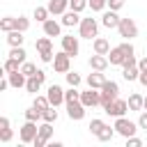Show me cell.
<instances>
[{"label": "cell", "mask_w": 147, "mask_h": 147, "mask_svg": "<svg viewBox=\"0 0 147 147\" xmlns=\"http://www.w3.org/2000/svg\"><path fill=\"white\" fill-rule=\"evenodd\" d=\"M90 2V7H92V11H101L106 5H108V0H87Z\"/></svg>", "instance_id": "42"}, {"label": "cell", "mask_w": 147, "mask_h": 147, "mask_svg": "<svg viewBox=\"0 0 147 147\" xmlns=\"http://www.w3.org/2000/svg\"><path fill=\"white\" fill-rule=\"evenodd\" d=\"M48 14H51L48 7H34V18H37V21H41V23L48 21Z\"/></svg>", "instance_id": "34"}, {"label": "cell", "mask_w": 147, "mask_h": 147, "mask_svg": "<svg viewBox=\"0 0 147 147\" xmlns=\"http://www.w3.org/2000/svg\"><path fill=\"white\" fill-rule=\"evenodd\" d=\"M28 28H30V18H25V16H18V18H16V30L25 32Z\"/></svg>", "instance_id": "38"}, {"label": "cell", "mask_w": 147, "mask_h": 147, "mask_svg": "<svg viewBox=\"0 0 147 147\" xmlns=\"http://www.w3.org/2000/svg\"><path fill=\"white\" fill-rule=\"evenodd\" d=\"M117 30H119V37H124V39H133V37H138V25H136L133 18H122L119 25H117Z\"/></svg>", "instance_id": "7"}, {"label": "cell", "mask_w": 147, "mask_h": 147, "mask_svg": "<svg viewBox=\"0 0 147 147\" xmlns=\"http://www.w3.org/2000/svg\"><path fill=\"white\" fill-rule=\"evenodd\" d=\"M115 131H117L119 136H124V138H131V136H136L138 124H133V122L126 119V117H115Z\"/></svg>", "instance_id": "3"}, {"label": "cell", "mask_w": 147, "mask_h": 147, "mask_svg": "<svg viewBox=\"0 0 147 147\" xmlns=\"http://www.w3.org/2000/svg\"><path fill=\"white\" fill-rule=\"evenodd\" d=\"M34 48L39 51V57H41V62H53V44H51L48 34H46V37H41V39H37Z\"/></svg>", "instance_id": "4"}, {"label": "cell", "mask_w": 147, "mask_h": 147, "mask_svg": "<svg viewBox=\"0 0 147 147\" xmlns=\"http://www.w3.org/2000/svg\"><path fill=\"white\" fill-rule=\"evenodd\" d=\"M138 69H140V71H147V55H145V57L138 62Z\"/></svg>", "instance_id": "48"}, {"label": "cell", "mask_w": 147, "mask_h": 147, "mask_svg": "<svg viewBox=\"0 0 147 147\" xmlns=\"http://www.w3.org/2000/svg\"><path fill=\"white\" fill-rule=\"evenodd\" d=\"M9 57H14V60H18V62H25V51H23V46H11Z\"/></svg>", "instance_id": "31"}, {"label": "cell", "mask_w": 147, "mask_h": 147, "mask_svg": "<svg viewBox=\"0 0 147 147\" xmlns=\"http://www.w3.org/2000/svg\"><path fill=\"white\" fill-rule=\"evenodd\" d=\"M80 21H83V18H80V16H78V11H74V9H71V11H64V14H62V25H67V28L80 25Z\"/></svg>", "instance_id": "19"}, {"label": "cell", "mask_w": 147, "mask_h": 147, "mask_svg": "<svg viewBox=\"0 0 147 147\" xmlns=\"http://www.w3.org/2000/svg\"><path fill=\"white\" fill-rule=\"evenodd\" d=\"M90 67H92L94 71H103V69L108 67V55H99V53H94V55L90 57Z\"/></svg>", "instance_id": "18"}, {"label": "cell", "mask_w": 147, "mask_h": 147, "mask_svg": "<svg viewBox=\"0 0 147 147\" xmlns=\"http://www.w3.org/2000/svg\"><path fill=\"white\" fill-rule=\"evenodd\" d=\"M39 136V126H37V122H30V119H25V124L21 126V142H32L34 138Z\"/></svg>", "instance_id": "9"}, {"label": "cell", "mask_w": 147, "mask_h": 147, "mask_svg": "<svg viewBox=\"0 0 147 147\" xmlns=\"http://www.w3.org/2000/svg\"><path fill=\"white\" fill-rule=\"evenodd\" d=\"M39 136H41L44 140H51V138H53V122H44V124L39 126Z\"/></svg>", "instance_id": "29"}, {"label": "cell", "mask_w": 147, "mask_h": 147, "mask_svg": "<svg viewBox=\"0 0 147 147\" xmlns=\"http://www.w3.org/2000/svg\"><path fill=\"white\" fill-rule=\"evenodd\" d=\"M23 32L21 30H11V32H7V44L9 46H23Z\"/></svg>", "instance_id": "24"}, {"label": "cell", "mask_w": 147, "mask_h": 147, "mask_svg": "<svg viewBox=\"0 0 147 147\" xmlns=\"http://www.w3.org/2000/svg\"><path fill=\"white\" fill-rule=\"evenodd\" d=\"M126 145H129V147H140V145H142V140H140V138H136V136H131V138H126Z\"/></svg>", "instance_id": "44"}, {"label": "cell", "mask_w": 147, "mask_h": 147, "mask_svg": "<svg viewBox=\"0 0 147 147\" xmlns=\"http://www.w3.org/2000/svg\"><path fill=\"white\" fill-rule=\"evenodd\" d=\"M64 76H67V83H69L71 87H78V85H80V76H78L76 71H67Z\"/></svg>", "instance_id": "37"}, {"label": "cell", "mask_w": 147, "mask_h": 147, "mask_svg": "<svg viewBox=\"0 0 147 147\" xmlns=\"http://www.w3.org/2000/svg\"><path fill=\"white\" fill-rule=\"evenodd\" d=\"M32 106H37V108L44 110V108L51 106V101H48V96H34V103H32Z\"/></svg>", "instance_id": "41"}, {"label": "cell", "mask_w": 147, "mask_h": 147, "mask_svg": "<svg viewBox=\"0 0 147 147\" xmlns=\"http://www.w3.org/2000/svg\"><path fill=\"white\" fill-rule=\"evenodd\" d=\"M60 30H62V23H57L55 18L44 21V34H48V37H60Z\"/></svg>", "instance_id": "16"}, {"label": "cell", "mask_w": 147, "mask_h": 147, "mask_svg": "<svg viewBox=\"0 0 147 147\" xmlns=\"http://www.w3.org/2000/svg\"><path fill=\"white\" fill-rule=\"evenodd\" d=\"M138 80H140V83H142V85L147 87V71H140V76H138Z\"/></svg>", "instance_id": "49"}, {"label": "cell", "mask_w": 147, "mask_h": 147, "mask_svg": "<svg viewBox=\"0 0 147 147\" xmlns=\"http://www.w3.org/2000/svg\"><path fill=\"white\" fill-rule=\"evenodd\" d=\"M25 119H30V122H39V119H41V108H37V106L28 108V110H25Z\"/></svg>", "instance_id": "30"}, {"label": "cell", "mask_w": 147, "mask_h": 147, "mask_svg": "<svg viewBox=\"0 0 147 147\" xmlns=\"http://www.w3.org/2000/svg\"><path fill=\"white\" fill-rule=\"evenodd\" d=\"M94 53H99V55H108V53H110V44H108V39H103V37H94Z\"/></svg>", "instance_id": "22"}, {"label": "cell", "mask_w": 147, "mask_h": 147, "mask_svg": "<svg viewBox=\"0 0 147 147\" xmlns=\"http://www.w3.org/2000/svg\"><path fill=\"white\" fill-rule=\"evenodd\" d=\"M21 64L23 62H18V60H14V57H7V62H5V74H11V71H16V69H21Z\"/></svg>", "instance_id": "32"}, {"label": "cell", "mask_w": 147, "mask_h": 147, "mask_svg": "<svg viewBox=\"0 0 147 147\" xmlns=\"http://www.w3.org/2000/svg\"><path fill=\"white\" fill-rule=\"evenodd\" d=\"M21 71H23V74H25V76L30 78V76H34V74H37L39 69H37V67H34L32 62H23V64H21Z\"/></svg>", "instance_id": "36"}, {"label": "cell", "mask_w": 147, "mask_h": 147, "mask_svg": "<svg viewBox=\"0 0 147 147\" xmlns=\"http://www.w3.org/2000/svg\"><path fill=\"white\" fill-rule=\"evenodd\" d=\"M129 55H133V46H131L129 41H124V44H119V46L110 48V53H108V62H110V64L122 67V64H124V60H126Z\"/></svg>", "instance_id": "1"}, {"label": "cell", "mask_w": 147, "mask_h": 147, "mask_svg": "<svg viewBox=\"0 0 147 147\" xmlns=\"http://www.w3.org/2000/svg\"><path fill=\"white\" fill-rule=\"evenodd\" d=\"M138 126H140V129H147V110L140 113V117H138Z\"/></svg>", "instance_id": "45"}, {"label": "cell", "mask_w": 147, "mask_h": 147, "mask_svg": "<svg viewBox=\"0 0 147 147\" xmlns=\"http://www.w3.org/2000/svg\"><path fill=\"white\" fill-rule=\"evenodd\" d=\"M62 51L69 53L71 57H76V55H78V39H76L74 34H64V37H62Z\"/></svg>", "instance_id": "13"}, {"label": "cell", "mask_w": 147, "mask_h": 147, "mask_svg": "<svg viewBox=\"0 0 147 147\" xmlns=\"http://www.w3.org/2000/svg\"><path fill=\"white\" fill-rule=\"evenodd\" d=\"M44 80H46V74H44V71L39 69V71L34 74V76H30V78H28V83H25V90H28L30 94H37Z\"/></svg>", "instance_id": "11"}, {"label": "cell", "mask_w": 147, "mask_h": 147, "mask_svg": "<svg viewBox=\"0 0 147 147\" xmlns=\"http://www.w3.org/2000/svg\"><path fill=\"white\" fill-rule=\"evenodd\" d=\"M46 96H48V101H51V106H60V103H64V90L60 87V85H51L48 87V92H46Z\"/></svg>", "instance_id": "12"}, {"label": "cell", "mask_w": 147, "mask_h": 147, "mask_svg": "<svg viewBox=\"0 0 147 147\" xmlns=\"http://www.w3.org/2000/svg\"><path fill=\"white\" fill-rule=\"evenodd\" d=\"M108 7H110L113 11H119V9L124 7V0H108Z\"/></svg>", "instance_id": "43"}, {"label": "cell", "mask_w": 147, "mask_h": 147, "mask_svg": "<svg viewBox=\"0 0 147 147\" xmlns=\"http://www.w3.org/2000/svg\"><path fill=\"white\" fill-rule=\"evenodd\" d=\"M69 7H71L74 11H78V14H80L85 7H90V2H87V0H69Z\"/></svg>", "instance_id": "35"}, {"label": "cell", "mask_w": 147, "mask_h": 147, "mask_svg": "<svg viewBox=\"0 0 147 147\" xmlns=\"http://www.w3.org/2000/svg\"><path fill=\"white\" fill-rule=\"evenodd\" d=\"M126 110H129V101H124V99H119V96H117L113 103H108V106L103 108V113H108L110 117H124Z\"/></svg>", "instance_id": "5"}, {"label": "cell", "mask_w": 147, "mask_h": 147, "mask_svg": "<svg viewBox=\"0 0 147 147\" xmlns=\"http://www.w3.org/2000/svg\"><path fill=\"white\" fill-rule=\"evenodd\" d=\"M96 32H99V23H96V18H83L80 21V37L83 39H94L96 37Z\"/></svg>", "instance_id": "6"}, {"label": "cell", "mask_w": 147, "mask_h": 147, "mask_svg": "<svg viewBox=\"0 0 147 147\" xmlns=\"http://www.w3.org/2000/svg\"><path fill=\"white\" fill-rule=\"evenodd\" d=\"M103 124H106V122H103V119H92V122H90V126H87V129H90V133H94V136H96V133H99V131H101V126H103Z\"/></svg>", "instance_id": "39"}, {"label": "cell", "mask_w": 147, "mask_h": 147, "mask_svg": "<svg viewBox=\"0 0 147 147\" xmlns=\"http://www.w3.org/2000/svg\"><path fill=\"white\" fill-rule=\"evenodd\" d=\"M113 136H115V126H108V124H103V126H101V131L96 133V138H99L101 142H108V140H113Z\"/></svg>", "instance_id": "25"}, {"label": "cell", "mask_w": 147, "mask_h": 147, "mask_svg": "<svg viewBox=\"0 0 147 147\" xmlns=\"http://www.w3.org/2000/svg\"><path fill=\"white\" fill-rule=\"evenodd\" d=\"M142 110H147V96H145V108H142Z\"/></svg>", "instance_id": "51"}, {"label": "cell", "mask_w": 147, "mask_h": 147, "mask_svg": "<svg viewBox=\"0 0 147 147\" xmlns=\"http://www.w3.org/2000/svg\"><path fill=\"white\" fill-rule=\"evenodd\" d=\"M122 76H124L126 80H138V76H140V69H138V64H133V67H124Z\"/></svg>", "instance_id": "27"}, {"label": "cell", "mask_w": 147, "mask_h": 147, "mask_svg": "<svg viewBox=\"0 0 147 147\" xmlns=\"http://www.w3.org/2000/svg\"><path fill=\"white\" fill-rule=\"evenodd\" d=\"M133 64H138V62H136V55H129V57L124 60V64H122V67H133Z\"/></svg>", "instance_id": "46"}, {"label": "cell", "mask_w": 147, "mask_h": 147, "mask_svg": "<svg viewBox=\"0 0 147 147\" xmlns=\"http://www.w3.org/2000/svg\"><path fill=\"white\" fill-rule=\"evenodd\" d=\"M119 21H122V18H119V16H117V11H113V9H108V11L101 16V23H103L108 30L117 28V25H119Z\"/></svg>", "instance_id": "15"}, {"label": "cell", "mask_w": 147, "mask_h": 147, "mask_svg": "<svg viewBox=\"0 0 147 147\" xmlns=\"http://www.w3.org/2000/svg\"><path fill=\"white\" fill-rule=\"evenodd\" d=\"M142 108H145V96L138 94V92L131 94V96H129V110H138V113H140Z\"/></svg>", "instance_id": "23"}, {"label": "cell", "mask_w": 147, "mask_h": 147, "mask_svg": "<svg viewBox=\"0 0 147 147\" xmlns=\"http://www.w3.org/2000/svg\"><path fill=\"white\" fill-rule=\"evenodd\" d=\"M41 119H44V122H55V119H57V110H55V106L44 108V110H41Z\"/></svg>", "instance_id": "28"}, {"label": "cell", "mask_w": 147, "mask_h": 147, "mask_svg": "<svg viewBox=\"0 0 147 147\" xmlns=\"http://www.w3.org/2000/svg\"><path fill=\"white\" fill-rule=\"evenodd\" d=\"M67 115H69V119H74V122H78V119H83V117H85V106H83L80 101H74V103H67Z\"/></svg>", "instance_id": "14"}, {"label": "cell", "mask_w": 147, "mask_h": 147, "mask_svg": "<svg viewBox=\"0 0 147 147\" xmlns=\"http://www.w3.org/2000/svg\"><path fill=\"white\" fill-rule=\"evenodd\" d=\"M0 30H2V32H11V30H16V18H14V16H5V18L0 21Z\"/></svg>", "instance_id": "26"}, {"label": "cell", "mask_w": 147, "mask_h": 147, "mask_svg": "<svg viewBox=\"0 0 147 147\" xmlns=\"http://www.w3.org/2000/svg\"><path fill=\"white\" fill-rule=\"evenodd\" d=\"M11 136H14V133H11L9 126H0V142H9Z\"/></svg>", "instance_id": "40"}, {"label": "cell", "mask_w": 147, "mask_h": 147, "mask_svg": "<svg viewBox=\"0 0 147 147\" xmlns=\"http://www.w3.org/2000/svg\"><path fill=\"white\" fill-rule=\"evenodd\" d=\"M80 103H83L85 108L101 106V92H96V87H90L87 92H80Z\"/></svg>", "instance_id": "8"}, {"label": "cell", "mask_w": 147, "mask_h": 147, "mask_svg": "<svg viewBox=\"0 0 147 147\" xmlns=\"http://www.w3.org/2000/svg\"><path fill=\"white\" fill-rule=\"evenodd\" d=\"M69 7V0H48V11L51 14H64Z\"/></svg>", "instance_id": "21"}, {"label": "cell", "mask_w": 147, "mask_h": 147, "mask_svg": "<svg viewBox=\"0 0 147 147\" xmlns=\"http://www.w3.org/2000/svg\"><path fill=\"white\" fill-rule=\"evenodd\" d=\"M69 67H71V55L69 53H57L55 57H53V69L57 71V74H67L69 71Z\"/></svg>", "instance_id": "10"}, {"label": "cell", "mask_w": 147, "mask_h": 147, "mask_svg": "<svg viewBox=\"0 0 147 147\" xmlns=\"http://www.w3.org/2000/svg\"><path fill=\"white\" fill-rule=\"evenodd\" d=\"M7 78H9L11 87H25V83H28V76H25V74H23L21 69H16V71L7 74Z\"/></svg>", "instance_id": "17"}, {"label": "cell", "mask_w": 147, "mask_h": 147, "mask_svg": "<svg viewBox=\"0 0 147 147\" xmlns=\"http://www.w3.org/2000/svg\"><path fill=\"white\" fill-rule=\"evenodd\" d=\"M117 94H119V85H117L115 80H106V83L101 85V106L106 108L108 103H113V101L117 99Z\"/></svg>", "instance_id": "2"}, {"label": "cell", "mask_w": 147, "mask_h": 147, "mask_svg": "<svg viewBox=\"0 0 147 147\" xmlns=\"http://www.w3.org/2000/svg\"><path fill=\"white\" fill-rule=\"evenodd\" d=\"M0 126H9V119L7 117H0Z\"/></svg>", "instance_id": "50"}, {"label": "cell", "mask_w": 147, "mask_h": 147, "mask_svg": "<svg viewBox=\"0 0 147 147\" xmlns=\"http://www.w3.org/2000/svg\"><path fill=\"white\" fill-rule=\"evenodd\" d=\"M46 142H48V140H44V138H41V136H37V138H34V140H32V145H34V147H44V145H46Z\"/></svg>", "instance_id": "47"}, {"label": "cell", "mask_w": 147, "mask_h": 147, "mask_svg": "<svg viewBox=\"0 0 147 147\" xmlns=\"http://www.w3.org/2000/svg\"><path fill=\"white\" fill-rule=\"evenodd\" d=\"M74 101H80V92L76 87H71V90L64 92V103H74Z\"/></svg>", "instance_id": "33"}, {"label": "cell", "mask_w": 147, "mask_h": 147, "mask_svg": "<svg viewBox=\"0 0 147 147\" xmlns=\"http://www.w3.org/2000/svg\"><path fill=\"white\" fill-rule=\"evenodd\" d=\"M106 83V76H103V71H94L92 69V74L87 76V85L90 87H96V90H101V85Z\"/></svg>", "instance_id": "20"}]
</instances>
